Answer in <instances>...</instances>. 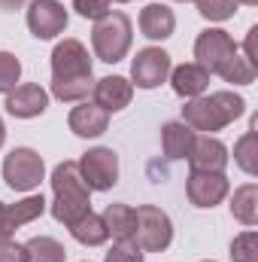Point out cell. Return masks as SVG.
Segmentation results:
<instances>
[{
	"label": "cell",
	"mask_w": 258,
	"mask_h": 262,
	"mask_svg": "<svg viewBox=\"0 0 258 262\" xmlns=\"http://www.w3.org/2000/svg\"><path fill=\"white\" fill-rule=\"evenodd\" d=\"M94 89L88 49L67 37L52 49V95L58 101H85Z\"/></svg>",
	"instance_id": "cell-1"
},
{
	"label": "cell",
	"mask_w": 258,
	"mask_h": 262,
	"mask_svg": "<svg viewBox=\"0 0 258 262\" xmlns=\"http://www.w3.org/2000/svg\"><path fill=\"white\" fill-rule=\"evenodd\" d=\"M246 113V101L234 92H213L210 98H189L183 107V122L192 131H222Z\"/></svg>",
	"instance_id": "cell-2"
},
{
	"label": "cell",
	"mask_w": 258,
	"mask_h": 262,
	"mask_svg": "<svg viewBox=\"0 0 258 262\" xmlns=\"http://www.w3.org/2000/svg\"><path fill=\"white\" fill-rule=\"evenodd\" d=\"M52 192H55L52 216H55L58 223H64L67 229L91 210V189H88V183L82 180L76 162H61V165L52 171Z\"/></svg>",
	"instance_id": "cell-3"
},
{
	"label": "cell",
	"mask_w": 258,
	"mask_h": 262,
	"mask_svg": "<svg viewBox=\"0 0 258 262\" xmlns=\"http://www.w3.org/2000/svg\"><path fill=\"white\" fill-rule=\"evenodd\" d=\"M131 40H134V28H131V18L119 9H110L104 18L94 21V31H91V46H94V55L107 64H116L128 55Z\"/></svg>",
	"instance_id": "cell-4"
},
{
	"label": "cell",
	"mask_w": 258,
	"mask_h": 262,
	"mask_svg": "<svg viewBox=\"0 0 258 262\" xmlns=\"http://www.w3.org/2000/svg\"><path fill=\"white\" fill-rule=\"evenodd\" d=\"M46 177V162L37 149L31 146H15L6 159H3V180L9 189L15 192H31L43 183Z\"/></svg>",
	"instance_id": "cell-5"
},
{
	"label": "cell",
	"mask_w": 258,
	"mask_h": 262,
	"mask_svg": "<svg viewBox=\"0 0 258 262\" xmlns=\"http://www.w3.org/2000/svg\"><path fill=\"white\" fill-rule=\"evenodd\" d=\"M134 241L140 250L146 253H161L170 247L173 241V223L170 216L155 207V204H143L137 207V229H134Z\"/></svg>",
	"instance_id": "cell-6"
},
{
	"label": "cell",
	"mask_w": 258,
	"mask_h": 262,
	"mask_svg": "<svg viewBox=\"0 0 258 262\" xmlns=\"http://www.w3.org/2000/svg\"><path fill=\"white\" fill-rule=\"evenodd\" d=\"M237 52L240 49H237L234 37L228 31H222V28H207L194 40V58L207 73H222V67L228 64Z\"/></svg>",
	"instance_id": "cell-7"
},
{
	"label": "cell",
	"mask_w": 258,
	"mask_h": 262,
	"mask_svg": "<svg viewBox=\"0 0 258 262\" xmlns=\"http://www.w3.org/2000/svg\"><path fill=\"white\" fill-rule=\"evenodd\" d=\"M76 165H79L82 180H85L88 189H94V192H107V189H113V186L119 183V156H116L113 149H107V146L88 149Z\"/></svg>",
	"instance_id": "cell-8"
},
{
	"label": "cell",
	"mask_w": 258,
	"mask_h": 262,
	"mask_svg": "<svg viewBox=\"0 0 258 262\" xmlns=\"http://www.w3.org/2000/svg\"><path fill=\"white\" fill-rule=\"evenodd\" d=\"M170 55L164 52V49H158V46H146V49H140L137 52V58L131 61V79H134V85L137 89H158L161 82H167V76H170Z\"/></svg>",
	"instance_id": "cell-9"
},
{
	"label": "cell",
	"mask_w": 258,
	"mask_h": 262,
	"mask_svg": "<svg viewBox=\"0 0 258 262\" xmlns=\"http://www.w3.org/2000/svg\"><path fill=\"white\" fill-rule=\"evenodd\" d=\"M67 21L70 15L58 0H31L28 6V28L37 40H55L58 34H64Z\"/></svg>",
	"instance_id": "cell-10"
},
{
	"label": "cell",
	"mask_w": 258,
	"mask_h": 262,
	"mask_svg": "<svg viewBox=\"0 0 258 262\" xmlns=\"http://www.w3.org/2000/svg\"><path fill=\"white\" fill-rule=\"evenodd\" d=\"M231 192L225 174H210V171H192L186 180V195L194 207H216Z\"/></svg>",
	"instance_id": "cell-11"
},
{
	"label": "cell",
	"mask_w": 258,
	"mask_h": 262,
	"mask_svg": "<svg viewBox=\"0 0 258 262\" xmlns=\"http://www.w3.org/2000/svg\"><path fill=\"white\" fill-rule=\"evenodd\" d=\"M43 213H46V198L43 195H28L21 201H15V204L0 201V241H9L21 226L34 223Z\"/></svg>",
	"instance_id": "cell-12"
},
{
	"label": "cell",
	"mask_w": 258,
	"mask_h": 262,
	"mask_svg": "<svg viewBox=\"0 0 258 262\" xmlns=\"http://www.w3.org/2000/svg\"><path fill=\"white\" fill-rule=\"evenodd\" d=\"M46 107H49V92H46L40 82L15 85V89L6 95V113L15 116V119H34V116H43Z\"/></svg>",
	"instance_id": "cell-13"
},
{
	"label": "cell",
	"mask_w": 258,
	"mask_h": 262,
	"mask_svg": "<svg viewBox=\"0 0 258 262\" xmlns=\"http://www.w3.org/2000/svg\"><path fill=\"white\" fill-rule=\"evenodd\" d=\"M189 168L192 171H210V174H225V168H228V146L219 137H213V134L194 137V146L189 152Z\"/></svg>",
	"instance_id": "cell-14"
},
{
	"label": "cell",
	"mask_w": 258,
	"mask_h": 262,
	"mask_svg": "<svg viewBox=\"0 0 258 262\" xmlns=\"http://www.w3.org/2000/svg\"><path fill=\"white\" fill-rule=\"evenodd\" d=\"M91 95H94L97 107H104L107 113H119V110L128 107L131 98H134V82L125 79V76H104V79L94 82Z\"/></svg>",
	"instance_id": "cell-15"
},
{
	"label": "cell",
	"mask_w": 258,
	"mask_h": 262,
	"mask_svg": "<svg viewBox=\"0 0 258 262\" xmlns=\"http://www.w3.org/2000/svg\"><path fill=\"white\" fill-rule=\"evenodd\" d=\"M67 125L76 137H100L107 125H110V113L104 107H97L94 101H82L79 107L70 110L67 116Z\"/></svg>",
	"instance_id": "cell-16"
},
{
	"label": "cell",
	"mask_w": 258,
	"mask_h": 262,
	"mask_svg": "<svg viewBox=\"0 0 258 262\" xmlns=\"http://www.w3.org/2000/svg\"><path fill=\"white\" fill-rule=\"evenodd\" d=\"M173 28H176V15H173L170 6H164V3L143 6V12H140V31H143V37H149V40H167V37H173Z\"/></svg>",
	"instance_id": "cell-17"
},
{
	"label": "cell",
	"mask_w": 258,
	"mask_h": 262,
	"mask_svg": "<svg viewBox=\"0 0 258 262\" xmlns=\"http://www.w3.org/2000/svg\"><path fill=\"white\" fill-rule=\"evenodd\" d=\"M170 85L179 98H200L210 85V73L203 67L192 61V64H179L170 70Z\"/></svg>",
	"instance_id": "cell-18"
},
{
	"label": "cell",
	"mask_w": 258,
	"mask_h": 262,
	"mask_svg": "<svg viewBox=\"0 0 258 262\" xmlns=\"http://www.w3.org/2000/svg\"><path fill=\"white\" fill-rule=\"evenodd\" d=\"M194 137H197V131H192L186 122H167L161 128V149L173 162L176 159H189V152L194 146Z\"/></svg>",
	"instance_id": "cell-19"
},
{
	"label": "cell",
	"mask_w": 258,
	"mask_h": 262,
	"mask_svg": "<svg viewBox=\"0 0 258 262\" xmlns=\"http://www.w3.org/2000/svg\"><path fill=\"white\" fill-rule=\"evenodd\" d=\"M104 223H107V232L116 238V241H134V229H137V210L131 204H107L104 210Z\"/></svg>",
	"instance_id": "cell-20"
},
{
	"label": "cell",
	"mask_w": 258,
	"mask_h": 262,
	"mask_svg": "<svg viewBox=\"0 0 258 262\" xmlns=\"http://www.w3.org/2000/svg\"><path fill=\"white\" fill-rule=\"evenodd\" d=\"M70 235H73L79 244H85V247H100V244L110 238L104 216H97V213H91V210H88L82 220H76V223L70 226Z\"/></svg>",
	"instance_id": "cell-21"
},
{
	"label": "cell",
	"mask_w": 258,
	"mask_h": 262,
	"mask_svg": "<svg viewBox=\"0 0 258 262\" xmlns=\"http://www.w3.org/2000/svg\"><path fill=\"white\" fill-rule=\"evenodd\" d=\"M231 216L243 226H255L258 223V186L246 183L240 189H234L231 195Z\"/></svg>",
	"instance_id": "cell-22"
},
{
	"label": "cell",
	"mask_w": 258,
	"mask_h": 262,
	"mask_svg": "<svg viewBox=\"0 0 258 262\" xmlns=\"http://www.w3.org/2000/svg\"><path fill=\"white\" fill-rule=\"evenodd\" d=\"M28 250V262H64L67 259V250L61 241L49 238V235H37L24 244Z\"/></svg>",
	"instance_id": "cell-23"
},
{
	"label": "cell",
	"mask_w": 258,
	"mask_h": 262,
	"mask_svg": "<svg viewBox=\"0 0 258 262\" xmlns=\"http://www.w3.org/2000/svg\"><path fill=\"white\" fill-rule=\"evenodd\" d=\"M255 128H258V119H252V128L234 143V162H237L249 177L258 171V159H255L258 156V134H255Z\"/></svg>",
	"instance_id": "cell-24"
},
{
	"label": "cell",
	"mask_w": 258,
	"mask_h": 262,
	"mask_svg": "<svg viewBox=\"0 0 258 262\" xmlns=\"http://www.w3.org/2000/svg\"><path fill=\"white\" fill-rule=\"evenodd\" d=\"M255 70H258V67L252 64V61H246V58L237 52L228 64L222 67V73H219V76H222L225 82H234V85H249V82H255Z\"/></svg>",
	"instance_id": "cell-25"
},
{
	"label": "cell",
	"mask_w": 258,
	"mask_h": 262,
	"mask_svg": "<svg viewBox=\"0 0 258 262\" xmlns=\"http://www.w3.org/2000/svg\"><path fill=\"white\" fill-rule=\"evenodd\" d=\"M231 259L234 262H258V235L249 232H240L234 241H231Z\"/></svg>",
	"instance_id": "cell-26"
},
{
	"label": "cell",
	"mask_w": 258,
	"mask_h": 262,
	"mask_svg": "<svg viewBox=\"0 0 258 262\" xmlns=\"http://www.w3.org/2000/svg\"><path fill=\"white\" fill-rule=\"evenodd\" d=\"M194 3L207 21H228L237 12V0H194Z\"/></svg>",
	"instance_id": "cell-27"
},
{
	"label": "cell",
	"mask_w": 258,
	"mask_h": 262,
	"mask_svg": "<svg viewBox=\"0 0 258 262\" xmlns=\"http://www.w3.org/2000/svg\"><path fill=\"white\" fill-rule=\"evenodd\" d=\"M21 79V61L12 52H0V95H9Z\"/></svg>",
	"instance_id": "cell-28"
},
{
	"label": "cell",
	"mask_w": 258,
	"mask_h": 262,
	"mask_svg": "<svg viewBox=\"0 0 258 262\" xmlns=\"http://www.w3.org/2000/svg\"><path fill=\"white\" fill-rule=\"evenodd\" d=\"M73 9H76V15L97 21L113 9V0H73Z\"/></svg>",
	"instance_id": "cell-29"
},
{
	"label": "cell",
	"mask_w": 258,
	"mask_h": 262,
	"mask_svg": "<svg viewBox=\"0 0 258 262\" xmlns=\"http://www.w3.org/2000/svg\"><path fill=\"white\" fill-rule=\"evenodd\" d=\"M104 262H143V250L137 241H116V247L104 256Z\"/></svg>",
	"instance_id": "cell-30"
},
{
	"label": "cell",
	"mask_w": 258,
	"mask_h": 262,
	"mask_svg": "<svg viewBox=\"0 0 258 262\" xmlns=\"http://www.w3.org/2000/svg\"><path fill=\"white\" fill-rule=\"evenodd\" d=\"M0 262H28V250H24V244L0 241Z\"/></svg>",
	"instance_id": "cell-31"
},
{
	"label": "cell",
	"mask_w": 258,
	"mask_h": 262,
	"mask_svg": "<svg viewBox=\"0 0 258 262\" xmlns=\"http://www.w3.org/2000/svg\"><path fill=\"white\" fill-rule=\"evenodd\" d=\"M18 3H24V0H0V9H12V6H18Z\"/></svg>",
	"instance_id": "cell-32"
},
{
	"label": "cell",
	"mask_w": 258,
	"mask_h": 262,
	"mask_svg": "<svg viewBox=\"0 0 258 262\" xmlns=\"http://www.w3.org/2000/svg\"><path fill=\"white\" fill-rule=\"evenodd\" d=\"M3 140H6V128H3V119H0V146H3Z\"/></svg>",
	"instance_id": "cell-33"
},
{
	"label": "cell",
	"mask_w": 258,
	"mask_h": 262,
	"mask_svg": "<svg viewBox=\"0 0 258 262\" xmlns=\"http://www.w3.org/2000/svg\"><path fill=\"white\" fill-rule=\"evenodd\" d=\"M237 3H246V6H258V0H237Z\"/></svg>",
	"instance_id": "cell-34"
},
{
	"label": "cell",
	"mask_w": 258,
	"mask_h": 262,
	"mask_svg": "<svg viewBox=\"0 0 258 262\" xmlns=\"http://www.w3.org/2000/svg\"><path fill=\"white\" fill-rule=\"evenodd\" d=\"M116 3H131V0H116Z\"/></svg>",
	"instance_id": "cell-35"
},
{
	"label": "cell",
	"mask_w": 258,
	"mask_h": 262,
	"mask_svg": "<svg viewBox=\"0 0 258 262\" xmlns=\"http://www.w3.org/2000/svg\"><path fill=\"white\" fill-rule=\"evenodd\" d=\"M203 262H213V259H203Z\"/></svg>",
	"instance_id": "cell-36"
}]
</instances>
